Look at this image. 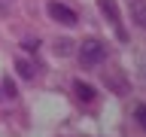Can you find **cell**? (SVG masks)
<instances>
[{
	"label": "cell",
	"instance_id": "cell-9",
	"mask_svg": "<svg viewBox=\"0 0 146 137\" xmlns=\"http://www.w3.org/2000/svg\"><path fill=\"white\" fill-rule=\"evenodd\" d=\"M107 82L113 85V91H119V94H125V91H128V82H122V73H110Z\"/></svg>",
	"mask_w": 146,
	"mask_h": 137
},
{
	"label": "cell",
	"instance_id": "cell-6",
	"mask_svg": "<svg viewBox=\"0 0 146 137\" xmlns=\"http://www.w3.org/2000/svg\"><path fill=\"white\" fill-rule=\"evenodd\" d=\"M15 73L21 76V79H31V82L36 79V67L27 61V58H15Z\"/></svg>",
	"mask_w": 146,
	"mask_h": 137
},
{
	"label": "cell",
	"instance_id": "cell-10",
	"mask_svg": "<svg viewBox=\"0 0 146 137\" xmlns=\"http://www.w3.org/2000/svg\"><path fill=\"white\" fill-rule=\"evenodd\" d=\"M134 119H137V125L146 131V104H137L134 107Z\"/></svg>",
	"mask_w": 146,
	"mask_h": 137
},
{
	"label": "cell",
	"instance_id": "cell-1",
	"mask_svg": "<svg viewBox=\"0 0 146 137\" xmlns=\"http://www.w3.org/2000/svg\"><path fill=\"white\" fill-rule=\"evenodd\" d=\"M76 52H79V64L82 67H100V64L107 61V43L98 40V37H85V40L76 46Z\"/></svg>",
	"mask_w": 146,
	"mask_h": 137
},
{
	"label": "cell",
	"instance_id": "cell-5",
	"mask_svg": "<svg viewBox=\"0 0 146 137\" xmlns=\"http://www.w3.org/2000/svg\"><path fill=\"white\" fill-rule=\"evenodd\" d=\"M131 21L146 31V0H131Z\"/></svg>",
	"mask_w": 146,
	"mask_h": 137
},
{
	"label": "cell",
	"instance_id": "cell-3",
	"mask_svg": "<svg viewBox=\"0 0 146 137\" xmlns=\"http://www.w3.org/2000/svg\"><path fill=\"white\" fill-rule=\"evenodd\" d=\"M98 9H100V15H104L110 25L116 27L119 40H128L125 27H122V12H119V3H116V0H98Z\"/></svg>",
	"mask_w": 146,
	"mask_h": 137
},
{
	"label": "cell",
	"instance_id": "cell-11",
	"mask_svg": "<svg viewBox=\"0 0 146 137\" xmlns=\"http://www.w3.org/2000/svg\"><path fill=\"white\" fill-rule=\"evenodd\" d=\"M0 100H3V91H0Z\"/></svg>",
	"mask_w": 146,
	"mask_h": 137
},
{
	"label": "cell",
	"instance_id": "cell-4",
	"mask_svg": "<svg viewBox=\"0 0 146 137\" xmlns=\"http://www.w3.org/2000/svg\"><path fill=\"white\" fill-rule=\"evenodd\" d=\"M73 91H76V98H79L82 104H94V100H98L94 85H91V82H85V79H76V82H73Z\"/></svg>",
	"mask_w": 146,
	"mask_h": 137
},
{
	"label": "cell",
	"instance_id": "cell-8",
	"mask_svg": "<svg viewBox=\"0 0 146 137\" xmlns=\"http://www.w3.org/2000/svg\"><path fill=\"white\" fill-rule=\"evenodd\" d=\"M0 91H3V100H15L18 98V85L9 79V76H3V88Z\"/></svg>",
	"mask_w": 146,
	"mask_h": 137
},
{
	"label": "cell",
	"instance_id": "cell-7",
	"mask_svg": "<svg viewBox=\"0 0 146 137\" xmlns=\"http://www.w3.org/2000/svg\"><path fill=\"white\" fill-rule=\"evenodd\" d=\"M73 40H67V37H61V40H55V52L61 55V58H67V55H73Z\"/></svg>",
	"mask_w": 146,
	"mask_h": 137
},
{
	"label": "cell",
	"instance_id": "cell-2",
	"mask_svg": "<svg viewBox=\"0 0 146 137\" xmlns=\"http://www.w3.org/2000/svg\"><path fill=\"white\" fill-rule=\"evenodd\" d=\"M46 12H49V18L58 21L61 27H76V21H79L76 9L67 6V3H61V0H49V3H46Z\"/></svg>",
	"mask_w": 146,
	"mask_h": 137
}]
</instances>
